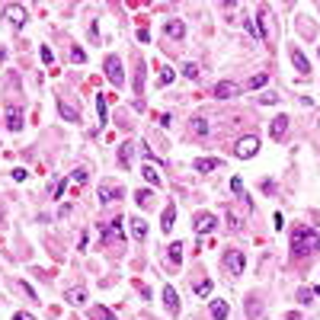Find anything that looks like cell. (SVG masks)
Segmentation results:
<instances>
[{"label": "cell", "instance_id": "obj_36", "mask_svg": "<svg viewBox=\"0 0 320 320\" xmlns=\"http://www.w3.org/2000/svg\"><path fill=\"white\" fill-rule=\"evenodd\" d=\"M231 189H234L237 195H244V179H240V176H234V179H231Z\"/></svg>", "mask_w": 320, "mask_h": 320}, {"label": "cell", "instance_id": "obj_24", "mask_svg": "<svg viewBox=\"0 0 320 320\" xmlns=\"http://www.w3.org/2000/svg\"><path fill=\"white\" fill-rule=\"evenodd\" d=\"M228 301H221V298H215L211 301V320H224V317H228Z\"/></svg>", "mask_w": 320, "mask_h": 320}, {"label": "cell", "instance_id": "obj_37", "mask_svg": "<svg viewBox=\"0 0 320 320\" xmlns=\"http://www.w3.org/2000/svg\"><path fill=\"white\" fill-rule=\"evenodd\" d=\"M96 109H99V119L106 122V96H99V99H96Z\"/></svg>", "mask_w": 320, "mask_h": 320}, {"label": "cell", "instance_id": "obj_6", "mask_svg": "<svg viewBox=\"0 0 320 320\" xmlns=\"http://www.w3.org/2000/svg\"><path fill=\"white\" fill-rule=\"evenodd\" d=\"M192 228H195V234H211V231L218 228V218L208 215V211H198L192 218Z\"/></svg>", "mask_w": 320, "mask_h": 320}, {"label": "cell", "instance_id": "obj_15", "mask_svg": "<svg viewBox=\"0 0 320 320\" xmlns=\"http://www.w3.org/2000/svg\"><path fill=\"white\" fill-rule=\"evenodd\" d=\"M7 128H10L13 135L23 128V109H20V106H10V109H7Z\"/></svg>", "mask_w": 320, "mask_h": 320}, {"label": "cell", "instance_id": "obj_21", "mask_svg": "<svg viewBox=\"0 0 320 320\" xmlns=\"http://www.w3.org/2000/svg\"><path fill=\"white\" fill-rule=\"evenodd\" d=\"M141 173H144V179H148V186H160L163 179H160V170L154 167V163H141Z\"/></svg>", "mask_w": 320, "mask_h": 320}, {"label": "cell", "instance_id": "obj_42", "mask_svg": "<svg viewBox=\"0 0 320 320\" xmlns=\"http://www.w3.org/2000/svg\"><path fill=\"white\" fill-rule=\"evenodd\" d=\"M71 58H74V61H77V64H80V61H83V58H86V55H83V51H80V48H74V51H71Z\"/></svg>", "mask_w": 320, "mask_h": 320}, {"label": "cell", "instance_id": "obj_33", "mask_svg": "<svg viewBox=\"0 0 320 320\" xmlns=\"http://www.w3.org/2000/svg\"><path fill=\"white\" fill-rule=\"evenodd\" d=\"M310 298H314V288H301V291H298V301H301V304H310Z\"/></svg>", "mask_w": 320, "mask_h": 320}, {"label": "cell", "instance_id": "obj_26", "mask_svg": "<svg viewBox=\"0 0 320 320\" xmlns=\"http://www.w3.org/2000/svg\"><path fill=\"white\" fill-rule=\"evenodd\" d=\"M58 112H61V119H67V122H80V116H77V109H74V106H67L64 99L58 102Z\"/></svg>", "mask_w": 320, "mask_h": 320}, {"label": "cell", "instance_id": "obj_8", "mask_svg": "<svg viewBox=\"0 0 320 320\" xmlns=\"http://www.w3.org/2000/svg\"><path fill=\"white\" fill-rule=\"evenodd\" d=\"M215 96H218V99H234V96H240V83H234V80H218V83H215Z\"/></svg>", "mask_w": 320, "mask_h": 320}, {"label": "cell", "instance_id": "obj_1", "mask_svg": "<svg viewBox=\"0 0 320 320\" xmlns=\"http://www.w3.org/2000/svg\"><path fill=\"white\" fill-rule=\"evenodd\" d=\"M320 250V228H295L291 231V256H298V259H304L310 253H317Z\"/></svg>", "mask_w": 320, "mask_h": 320}, {"label": "cell", "instance_id": "obj_2", "mask_svg": "<svg viewBox=\"0 0 320 320\" xmlns=\"http://www.w3.org/2000/svg\"><path fill=\"white\" fill-rule=\"evenodd\" d=\"M102 244H106V247H116V253L122 250V244H125V237H122V218L102 224Z\"/></svg>", "mask_w": 320, "mask_h": 320}, {"label": "cell", "instance_id": "obj_10", "mask_svg": "<svg viewBox=\"0 0 320 320\" xmlns=\"http://www.w3.org/2000/svg\"><path fill=\"white\" fill-rule=\"evenodd\" d=\"M7 20H10L13 29H23V26H26V7L23 4H10V7H7Z\"/></svg>", "mask_w": 320, "mask_h": 320}, {"label": "cell", "instance_id": "obj_20", "mask_svg": "<svg viewBox=\"0 0 320 320\" xmlns=\"http://www.w3.org/2000/svg\"><path fill=\"white\" fill-rule=\"evenodd\" d=\"M183 250H186V247L179 244V240H176V244H170V247H167V259H170V266H173V269H176V266L183 263Z\"/></svg>", "mask_w": 320, "mask_h": 320}, {"label": "cell", "instance_id": "obj_32", "mask_svg": "<svg viewBox=\"0 0 320 320\" xmlns=\"http://www.w3.org/2000/svg\"><path fill=\"white\" fill-rule=\"evenodd\" d=\"M228 224H231V231H240V228H244V221H240L237 211H228Z\"/></svg>", "mask_w": 320, "mask_h": 320}, {"label": "cell", "instance_id": "obj_11", "mask_svg": "<svg viewBox=\"0 0 320 320\" xmlns=\"http://www.w3.org/2000/svg\"><path fill=\"white\" fill-rule=\"evenodd\" d=\"M244 304H247V317H250V320H263L266 304H263V298H259V295H250Z\"/></svg>", "mask_w": 320, "mask_h": 320}, {"label": "cell", "instance_id": "obj_23", "mask_svg": "<svg viewBox=\"0 0 320 320\" xmlns=\"http://www.w3.org/2000/svg\"><path fill=\"white\" fill-rule=\"evenodd\" d=\"M64 301H67V304H74V307H80L83 301H86V291L83 288H67L64 291Z\"/></svg>", "mask_w": 320, "mask_h": 320}, {"label": "cell", "instance_id": "obj_13", "mask_svg": "<svg viewBox=\"0 0 320 320\" xmlns=\"http://www.w3.org/2000/svg\"><path fill=\"white\" fill-rule=\"evenodd\" d=\"M163 36H170V39H186V23L183 20H167L163 23Z\"/></svg>", "mask_w": 320, "mask_h": 320}, {"label": "cell", "instance_id": "obj_31", "mask_svg": "<svg viewBox=\"0 0 320 320\" xmlns=\"http://www.w3.org/2000/svg\"><path fill=\"white\" fill-rule=\"evenodd\" d=\"M173 77H176V74H173V67H163L160 77H157V83H160V86H167V83H173Z\"/></svg>", "mask_w": 320, "mask_h": 320}, {"label": "cell", "instance_id": "obj_17", "mask_svg": "<svg viewBox=\"0 0 320 320\" xmlns=\"http://www.w3.org/2000/svg\"><path fill=\"white\" fill-rule=\"evenodd\" d=\"M218 167H221V157H198L192 163L195 173H211V170H218Z\"/></svg>", "mask_w": 320, "mask_h": 320}, {"label": "cell", "instance_id": "obj_18", "mask_svg": "<svg viewBox=\"0 0 320 320\" xmlns=\"http://www.w3.org/2000/svg\"><path fill=\"white\" fill-rule=\"evenodd\" d=\"M291 64H295L298 74H310V64H307V58H304L301 48H291Z\"/></svg>", "mask_w": 320, "mask_h": 320}, {"label": "cell", "instance_id": "obj_9", "mask_svg": "<svg viewBox=\"0 0 320 320\" xmlns=\"http://www.w3.org/2000/svg\"><path fill=\"white\" fill-rule=\"evenodd\" d=\"M211 132H215V125L208 122V119H192V122H189V135L192 138H211Z\"/></svg>", "mask_w": 320, "mask_h": 320}, {"label": "cell", "instance_id": "obj_29", "mask_svg": "<svg viewBox=\"0 0 320 320\" xmlns=\"http://www.w3.org/2000/svg\"><path fill=\"white\" fill-rule=\"evenodd\" d=\"M266 80H269V74H256V77H250V80L244 83V90H256V86H263Z\"/></svg>", "mask_w": 320, "mask_h": 320}, {"label": "cell", "instance_id": "obj_27", "mask_svg": "<svg viewBox=\"0 0 320 320\" xmlns=\"http://www.w3.org/2000/svg\"><path fill=\"white\" fill-rule=\"evenodd\" d=\"M135 202L141 205V208H148V205L154 202V192H151V189H144V192H141V189H138V192H135Z\"/></svg>", "mask_w": 320, "mask_h": 320}, {"label": "cell", "instance_id": "obj_4", "mask_svg": "<svg viewBox=\"0 0 320 320\" xmlns=\"http://www.w3.org/2000/svg\"><path fill=\"white\" fill-rule=\"evenodd\" d=\"M102 67H106V77L116 86H122L125 83V71H122V58L119 55H106V61H102Z\"/></svg>", "mask_w": 320, "mask_h": 320}, {"label": "cell", "instance_id": "obj_19", "mask_svg": "<svg viewBox=\"0 0 320 320\" xmlns=\"http://www.w3.org/2000/svg\"><path fill=\"white\" fill-rule=\"evenodd\" d=\"M173 221H176V205H167V208L160 211V228H163V234H167V231H173Z\"/></svg>", "mask_w": 320, "mask_h": 320}, {"label": "cell", "instance_id": "obj_28", "mask_svg": "<svg viewBox=\"0 0 320 320\" xmlns=\"http://www.w3.org/2000/svg\"><path fill=\"white\" fill-rule=\"evenodd\" d=\"M135 90H138V96H141V90H144V58H138V77H135Z\"/></svg>", "mask_w": 320, "mask_h": 320}, {"label": "cell", "instance_id": "obj_5", "mask_svg": "<svg viewBox=\"0 0 320 320\" xmlns=\"http://www.w3.org/2000/svg\"><path fill=\"white\" fill-rule=\"evenodd\" d=\"M256 154H259V138L256 135H247V138L237 141V157L240 160H250V157H256Z\"/></svg>", "mask_w": 320, "mask_h": 320}, {"label": "cell", "instance_id": "obj_40", "mask_svg": "<svg viewBox=\"0 0 320 320\" xmlns=\"http://www.w3.org/2000/svg\"><path fill=\"white\" fill-rule=\"evenodd\" d=\"M26 176H29V173H26L23 167H16V170H13V179H16V183H23V179H26Z\"/></svg>", "mask_w": 320, "mask_h": 320}, {"label": "cell", "instance_id": "obj_39", "mask_svg": "<svg viewBox=\"0 0 320 320\" xmlns=\"http://www.w3.org/2000/svg\"><path fill=\"white\" fill-rule=\"evenodd\" d=\"M20 288H23V291H26V295H29L32 301H36V298H39V295H36V288H32V285H26V282H20Z\"/></svg>", "mask_w": 320, "mask_h": 320}, {"label": "cell", "instance_id": "obj_25", "mask_svg": "<svg viewBox=\"0 0 320 320\" xmlns=\"http://www.w3.org/2000/svg\"><path fill=\"white\" fill-rule=\"evenodd\" d=\"M90 320H116V314H112L109 307L96 304V307H90Z\"/></svg>", "mask_w": 320, "mask_h": 320}, {"label": "cell", "instance_id": "obj_43", "mask_svg": "<svg viewBox=\"0 0 320 320\" xmlns=\"http://www.w3.org/2000/svg\"><path fill=\"white\" fill-rule=\"evenodd\" d=\"M279 96H275V93H263V96H259V102H275Z\"/></svg>", "mask_w": 320, "mask_h": 320}, {"label": "cell", "instance_id": "obj_44", "mask_svg": "<svg viewBox=\"0 0 320 320\" xmlns=\"http://www.w3.org/2000/svg\"><path fill=\"white\" fill-rule=\"evenodd\" d=\"M13 320H36L32 314H26V310H20V314H13Z\"/></svg>", "mask_w": 320, "mask_h": 320}, {"label": "cell", "instance_id": "obj_35", "mask_svg": "<svg viewBox=\"0 0 320 320\" xmlns=\"http://www.w3.org/2000/svg\"><path fill=\"white\" fill-rule=\"evenodd\" d=\"M64 189H67V179H61V183H55V189H51V195H55V198H61V195H64Z\"/></svg>", "mask_w": 320, "mask_h": 320}, {"label": "cell", "instance_id": "obj_16", "mask_svg": "<svg viewBox=\"0 0 320 320\" xmlns=\"http://www.w3.org/2000/svg\"><path fill=\"white\" fill-rule=\"evenodd\" d=\"M288 122H291L288 116H275V119H272V128H269V135L275 138V141H282V138H285V132H288Z\"/></svg>", "mask_w": 320, "mask_h": 320}, {"label": "cell", "instance_id": "obj_30", "mask_svg": "<svg viewBox=\"0 0 320 320\" xmlns=\"http://www.w3.org/2000/svg\"><path fill=\"white\" fill-rule=\"evenodd\" d=\"M195 295H198V298H208V295H211V279H202V282H198V285H195Z\"/></svg>", "mask_w": 320, "mask_h": 320}, {"label": "cell", "instance_id": "obj_22", "mask_svg": "<svg viewBox=\"0 0 320 320\" xmlns=\"http://www.w3.org/2000/svg\"><path fill=\"white\" fill-rule=\"evenodd\" d=\"M128 224H132V237H135V240H144V237H148V224H144V218H128Z\"/></svg>", "mask_w": 320, "mask_h": 320}, {"label": "cell", "instance_id": "obj_7", "mask_svg": "<svg viewBox=\"0 0 320 320\" xmlns=\"http://www.w3.org/2000/svg\"><path fill=\"white\" fill-rule=\"evenodd\" d=\"M122 195H125V189L119 186V183H102V186H99V202H102V205L119 202Z\"/></svg>", "mask_w": 320, "mask_h": 320}, {"label": "cell", "instance_id": "obj_34", "mask_svg": "<svg viewBox=\"0 0 320 320\" xmlns=\"http://www.w3.org/2000/svg\"><path fill=\"white\" fill-rule=\"evenodd\" d=\"M183 74L189 77V80H195V77H198V64H192V61H189V64L183 67Z\"/></svg>", "mask_w": 320, "mask_h": 320}, {"label": "cell", "instance_id": "obj_14", "mask_svg": "<svg viewBox=\"0 0 320 320\" xmlns=\"http://www.w3.org/2000/svg\"><path fill=\"white\" fill-rule=\"evenodd\" d=\"M135 148H138L135 141H125L122 148H119V167H122V170H128V167H132V157H135Z\"/></svg>", "mask_w": 320, "mask_h": 320}, {"label": "cell", "instance_id": "obj_12", "mask_svg": "<svg viewBox=\"0 0 320 320\" xmlns=\"http://www.w3.org/2000/svg\"><path fill=\"white\" fill-rule=\"evenodd\" d=\"M163 304H167L170 317L179 314V298H176V288H173V285H163Z\"/></svg>", "mask_w": 320, "mask_h": 320}, {"label": "cell", "instance_id": "obj_41", "mask_svg": "<svg viewBox=\"0 0 320 320\" xmlns=\"http://www.w3.org/2000/svg\"><path fill=\"white\" fill-rule=\"evenodd\" d=\"M138 39H141V42H148V39H151V32L144 29V26H138Z\"/></svg>", "mask_w": 320, "mask_h": 320}, {"label": "cell", "instance_id": "obj_3", "mask_svg": "<svg viewBox=\"0 0 320 320\" xmlns=\"http://www.w3.org/2000/svg\"><path fill=\"white\" fill-rule=\"evenodd\" d=\"M221 263H224V269H228L231 275H244V269H247V256H244V250H224Z\"/></svg>", "mask_w": 320, "mask_h": 320}, {"label": "cell", "instance_id": "obj_38", "mask_svg": "<svg viewBox=\"0 0 320 320\" xmlns=\"http://www.w3.org/2000/svg\"><path fill=\"white\" fill-rule=\"evenodd\" d=\"M71 179H74V183H86V170H83V167H80V170H74V176H71Z\"/></svg>", "mask_w": 320, "mask_h": 320}]
</instances>
